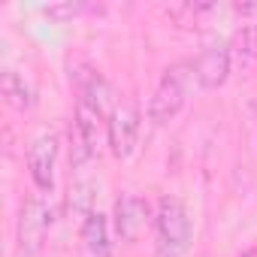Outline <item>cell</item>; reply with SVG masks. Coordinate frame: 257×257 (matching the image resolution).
Instances as JSON below:
<instances>
[{
    "label": "cell",
    "instance_id": "5",
    "mask_svg": "<svg viewBox=\"0 0 257 257\" xmlns=\"http://www.w3.org/2000/svg\"><path fill=\"white\" fill-rule=\"evenodd\" d=\"M52 227V212L43 197H31L22 203L19 212V251L25 257H37L43 248V239Z\"/></svg>",
    "mask_w": 257,
    "mask_h": 257
},
{
    "label": "cell",
    "instance_id": "2",
    "mask_svg": "<svg viewBox=\"0 0 257 257\" xmlns=\"http://www.w3.org/2000/svg\"><path fill=\"white\" fill-rule=\"evenodd\" d=\"M191 85H194V64H173L164 70L152 100H149V121L155 127H167L170 121H176V115L185 109L188 97H191Z\"/></svg>",
    "mask_w": 257,
    "mask_h": 257
},
{
    "label": "cell",
    "instance_id": "11",
    "mask_svg": "<svg viewBox=\"0 0 257 257\" xmlns=\"http://www.w3.org/2000/svg\"><path fill=\"white\" fill-rule=\"evenodd\" d=\"M4 97L13 109H31L34 103V91L28 85V79L19 70H7L4 73Z\"/></svg>",
    "mask_w": 257,
    "mask_h": 257
},
{
    "label": "cell",
    "instance_id": "1",
    "mask_svg": "<svg viewBox=\"0 0 257 257\" xmlns=\"http://www.w3.org/2000/svg\"><path fill=\"white\" fill-rule=\"evenodd\" d=\"M194 239L191 212L179 197H161L155 212V257H185Z\"/></svg>",
    "mask_w": 257,
    "mask_h": 257
},
{
    "label": "cell",
    "instance_id": "4",
    "mask_svg": "<svg viewBox=\"0 0 257 257\" xmlns=\"http://www.w3.org/2000/svg\"><path fill=\"white\" fill-rule=\"evenodd\" d=\"M58 134L55 131H40L31 146H28V173L31 182L40 194H52L55 191V167H58Z\"/></svg>",
    "mask_w": 257,
    "mask_h": 257
},
{
    "label": "cell",
    "instance_id": "14",
    "mask_svg": "<svg viewBox=\"0 0 257 257\" xmlns=\"http://www.w3.org/2000/svg\"><path fill=\"white\" fill-rule=\"evenodd\" d=\"M242 257H257V248H251V251H245Z\"/></svg>",
    "mask_w": 257,
    "mask_h": 257
},
{
    "label": "cell",
    "instance_id": "9",
    "mask_svg": "<svg viewBox=\"0 0 257 257\" xmlns=\"http://www.w3.org/2000/svg\"><path fill=\"white\" fill-rule=\"evenodd\" d=\"M112 242H109V221L103 212H91L82 221V257H109Z\"/></svg>",
    "mask_w": 257,
    "mask_h": 257
},
{
    "label": "cell",
    "instance_id": "13",
    "mask_svg": "<svg viewBox=\"0 0 257 257\" xmlns=\"http://www.w3.org/2000/svg\"><path fill=\"white\" fill-rule=\"evenodd\" d=\"M233 13L242 16V19H254V16H257V4H236Z\"/></svg>",
    "mask_w": 257,
    "mask_h": 257
},
{
    "label": "cell",
    "instance_id": "8",
    "mask_svg": "<svg viewBox=\"0 0 257 257\" xmlns=\"http://www.w3.org/2000/svg\"><path fill=\"white\" fill-rule=\"evenodd\" d=\"M149 221V203L137 194H121L115 200V209H112V227H115V236L121 242H137V236L143 233Z\"/></svg>",
    "mask_w": 257,
    "mask_h": 257
},
{
    "label": "cell",
    "instance_id": "7",
    "mask_svg": "<svg viewBox=\"0 0 257 257\" xmlns=\"http://www.w3.org/2000/svg\"><path fill=\"white\" fill-rule=\"evenodd\" d=\"M230 70H233V52H230L227 40L209 43L200 52V58L194 61V79H197L200 91H218L227 82Z\"/></svg>",
    "mask_w": 257,
    "mask_h": 257
},
{
    "label": "cell",
    "instance_id": "10",
    "mask_svg": "<svg viewBox=\"0 0 257 257\" xmlns=\"http://www.w3.org/2000/svg\"><path fill=\"white\" fill-rule=\"evenodd\" d=\"M230 52H233V64L239 73H248L257 67V22L254 25H245L233 43H230Z\"/></svg>",
    "mask_w": 257,
    "mask_h": 257
},
{
    "label": "cell",
    "instance_id": "6",
    "mask_svg": "<svg viewBox=\"0 0 257 257\" xmlns=\"http://www.w3.org/2000/svg\"><path fill=\"white\" fill-rule=\"evenodd\" d=\"M100 121H103V112L79 97L76 115H73V143H76L73 146V164L76 167L88 164L97 155V149H100Z\"/></svg>",
    "mask_w": 257,
    "mask_h": 257
},
{
    "label": "cell",
    "instance_id": "3",
    "mask_svg": "<svg viewBox=\"0 0 257 257\" xmlns=\"http://www.w3.org/2000/svg\"><path fill=\"white\" fill-rule=\"evenodd\" d=\"M140 131H143V115H140L137 103L127 100V103L115 106V109L109 112V121H106L109 152H112L118 161L134 158V152H137V146H140Z\"/></svg>",
    "mask_w": 257,
    "mask_h": 257
},
{
    "label": "cell",
    "instance_id": "12",
    "mask_svg": "<svg viewBox=\"0 0 257 257\" xmlns=\"http://www.w3.org/2000/svg\"><path fill=\"white\" fill-rule=\"evenodd\" d=\"M46 13H49L52 19H70V16L85 13V7H82V4H64V7H49Z\"/></svg>",
    "mask_w": 257,
    "mask_h": 257
}]
</instances>
